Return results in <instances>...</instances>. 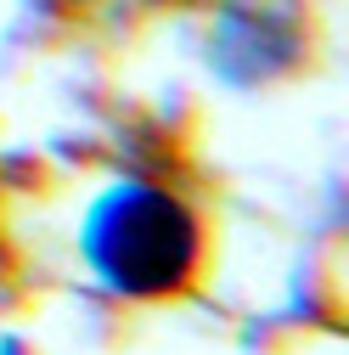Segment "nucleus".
<instances>
[{
	"mask_svg": "<svg viewBox=\"0 0 349 355\" xmlns=\"http://www.w3.org/2000/svg\"><path fill=\"white\" fill-rule=\"evenodd\" d=\"M79 248L107 293L163 299V293H181L192 282L203 232L174 192H163L152 181H118L91 203Z\"/></svg>",
	"mask_w": 349,
	"mask_h": 355,
	"instance_id": "f257e3e1",
	"label": "nucleus"
},
{
	"mask_svg": "<svg viewBox=\"0 0 349 355\" xmlns=\"http://www.w3.org/2000/svg\"><path fill=\"white\" fill-rule=\"evenodd\" d=\"M214 73L231 85H259L271 73H287L298 57V28L276 12H226L220 28H214Z\"/></svg>",
	"mask_w": 349,
	"mask_h": 355,
	"instance_id": "f03ea898",
	"label": "nucleus"
},
{
	"mask_svg": "<svg viewBox=\"0 0 349 355\" xmlns=\"http://www.w3.org/2000/svg\"><path fill=\"white\" fill-rule=\"evenodd\" d=\"M0 355H23V344H17V338H6V344H0Z\"/></svg>",
	"mask_w": 349,
	"mask_h": 355,
	"instance_id": "7ed1b4c3",
	"label": "nucleus"
}]
</instances>
